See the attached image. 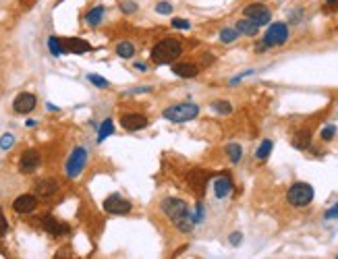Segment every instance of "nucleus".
I'll list each match as a JSON object with an SVG mask.
<instances>
[{"label":"nucleus","mask_w":338,"mask_h":259,"mask_svg":"<svg viewBox=\"0 0 338 259\" xmlns=\"http://www.w3.org/2000/svg\"><path fill=\"white\" fill-rule=\"evenodd\" d=\"M160 207H162V211L170 218V222L181 232H191V230H193V226L197 224L193 211H191V207L183 199L166 197V199H162V203H160Z\"/></svg>","instance_id":"obj_1"},{"label":"nucleus","mask_w":338,"mask_h":259,"mask_svg":"<svg viewBox=\"0 0 338 259\" xmlns=\"http://www.w3.org/2000/svg\"><path fill=\"white\" fill-rule=\"evenodd\" d=\"M309 143H311V133L309 131H299L293 137V145L297 147V150H305V147H309Z\"/></svg>","instance_id":"obj_22"},{"label":"nucleus","mask_w":338,"mask_h":259,"mask_svg":"<svg viewBox=\"0 0 338 259\" xmlns=\"http://www.w3.org/2000/svg\"><path fill=\"white\" fill-rule=\"evenodd\" d=\"M326 220H334V218H338V203H336V206H332V207H330L328 211H326V216H324Z\"/></svg>","instance_id":"obj_36"},{"label":"nucleus","mask_w":338,"mask_h":259,"mask_svg":"<svg viewBox=\"0 0 338 259\" xmlns=\"http://www.w3.org/2000/svg\"><path fill=\"white\" fill-rule=\"evenodd\" d=\"M226 155L230 158V162L237 164L241 158H243V150H241V145L239 143H228L226 145Z\"/></svg>","instance_id":"obj_26"},{"label":"nucleus","mask_w":338,"mask_h":259,"mask_svg":"<svg viewBox=\"0 0 338 259\" xmlns=\"http://www.w3.org/2000/svg\"><path fill=\"white\" fill-rule=\"evenodd\" d=\"M63 46H65V52H71V54H85L91 50V44L81 40V37H65Z\"/></svg>","instance_id":"obj_15"},{"label":"nucleus","mask_w":338,"mask_h":259,"mask_svg":"<svg viewBox=\"0 0 338 259\" xmlns=\"http://www.w3.org/2000/svg\"><path fill=\"white\" fill-rule=\"evenodd\" d=\"M197 114H199V106L197 104H174V106H168L164 112H162L164 119L170 121V122L193 121Z\"/></svg>","instance_id":"obj_3"},{"label":"nucleus","mask_w":338,"mask_h":259,"mask_svg":"<svg viewBox=\"0 0 338 259\" xmlns=\"http://www.w3.org/2000/svg\"><path fill=\"white\" fill-rule=\"evenodd\" d=\"M135 69L137 70H143V73H145V70H148V65H143V62H135Z\"/></svg>","instance_id":"obj_39"},{"label":"nucleus","mask_w":338,"mask_h":259,"mask_svg":"<svg viewBox=\"0 0 338 259\" xmlns=\"http://www.w3.org/2000/svg\"><path fill=\"white\" fill-rule=\"evenodd\" d=\"M241 239H243V234L241 232H233V234H230V245H239V242H241Z\"/></svg>","instance_id":"obj_37"},{"label":"nucleus","mask_w":338,"mask_h":259,"mask_svg":"<svg viewBox=\"0 0 338 259\" xmlns=\"http://www.w3.org/2000/svg\"><path fill=\"white\" fill-rule=\"evenodd\" d=\"M40 164H42V155H40V152H37V150H25L19 155V170L23 172V174L34 172Z\"/></svg>","instance_id":"obj_9"},{"label":"nucleus","mask_w":338,"mask_h":259,"mask_svg":"<svg viewBox=\"0 0 338 259\" xmlns=\"http://www.w3.org/2000/svg\"><path fill=\"white\" fill-rule=\"evenodd\" d=\"M156 11H158L160 15H170V13H172V4L166 2V0H162V2L156 4Z\"/></svg>","instance_id":"obj_31"},{"label":"nucleus","mask_w":338,"mask_h":259,"mask_svg":"<svg viewBox=\"0 0 338 259\" xmlns=\"http://www.w3.org/2000/svg\"><path fill=\"white\" fill-rule=\"evenodd\" d=\"M25 124H27V127H29V129H34V127H35V124H37V122H35V121H27Z\"/></svg>","instance_id":"obj_40"},{"label":"nucleus","mask_w":338,"mask_h":259,"mask_svg":"<svg viewBox=\"0 0 338 259\" xmlns=\"http://www.w3.org/2000/svg\"><path fill=\"white\" fill-rule=\"evenodd\" d=\"M35 2H37V0H21L19 4H21V9H25V11H27V9H32V6H34Z\"/></svg>","instance_id":"obj_38"},{"label":"nucleus","mask_w":338,"mask_h":259,"mask_svg":"<svg viewBox=\"0 0 338 259\" xmlns=\"http://www.w3.org/2000/svg\"><path fill=\"white\" fill-rule=\"evenodd\" d=\"M245 17L251 19L255 25L262 27V25H266V23H270L272 13L264 4H249V6H245Z\"/></svg>","instance_id":"obj_8"},{"label":"nucleus","mask_w":338,"mask_h":259,"mask_svg":"<svg viewBox=\"0 0 338 259\" xmlns=\"http://www.w3.org/2000/svg\"><path fill=\"white\" fill-rule=\"evenodd\" d=\"M42 228L48 232V234H52V237H65V234H68L71 232V228H68V224H65V222H60V220H56V218H52V216H44L42 220Z\"/></svg>","instance_id":"obj_10"},{"label":"nucleus","mask_w":338,"mask_h":259,"mask_svg":"<svg viewBox=\"0 0 338 259\" xmlns=\"http://www.w3.org/2000/svg\"><path fill=\"white\" fill-rule=\"evenodd\" d=\"M120 9H122V13H129V15H131V13L137 11V4L133 2V0H125V2L120 4Z\"/></svg>","instance_id":"obj_33"},{"label":"nucleus","mask_w":338,"mask_h":259,"mask_svg":"<svg viewBox=\"0 0 338 259\" xmlns=\"http://www.w3.org/2000/svg\"><path fill=\"white\" fill-rule=\"evenodd\" d=\"M172 27L174 29H189L191 23L187 19H172Z\"/></svg>","instance_id":"obj_34"},{"label":"nucleus","mask_w":338,"mask_h":259,"mask_svg":"<svg viewBox=\"0 0 338 259\" xmlns=\"http://www.w3.org/2000/svg\"><path fill=\"white\" fill-rule=\"evenodd\" d=\"M287 199H288L290 206H295V207L309 206L313 201V187L307 185V183H295L287 191Z\"/></svg>","instance_id":"obj_4"},{"label":"nucleus","mask_w":338,"mask_h":259,"mask_svg":"<svg viewBox=\"0 0 338 259\" xmlns=\"http://www.w3.org/2000/svg\"><path fill=\"white\" fill-rule=\"evenodd\" d=\"M15 145V135L13 133H4L2 137H0V150H11Z\"/></svg>","instance_id":"obj_30"},{"label":"nucleus","mask_w":338,"mask_h":259,"mask_svg":"<svg viewBox=\"0 0 338 259\" xmlns=\"http://www.w3.org/2000/svg\"><path fill=\"white\" fill-rule=\"evenodd\" d=\"M35 207H37L35 195H19V197L13 201V209L17 211V214H32Z\"/></svg>","instance_id":"obj_14"},{"label":"nucleus","mask_w":338,"mask_h":259,"mask_svg":"<svg viewBox=\"0 0 338 259\" xmlns=\"http://www.w3.org/2000/svg\"><path fill=\"white\" fill-rule=\"evenodd\" d=\"M117 54L120 58H133L135 54V46L131 42H118L117 44Z\"/></svg>","instance_id":"obj_24"},{"label":"nucleus","mask_w":338,"mask_h":259,"mask_svg":"<svg viewBox=\"0 0 338 259\" xmlns=\"http://www.w3.org/2000/svg\"><path fill=\"white\" fill-rule=\"evenodd\" d=\"M230 191H233V180H230V176H220V178L214 180V195H216L218 199L228 197Z\"/></svg>","instance_id":"obj_18"},{"label":"nucleus","mask_w":338,"mask_h":259,"mask_svg":"<svg viewBox=\"0 0 338 259\" xmlns=\"http://www.w3.org/2000/svg\"><path fill=\"white\" fill-rule=\"evenodd\" d=\"M112 133H114V122H112V119H106L98 129V143H102V141L106 137H110Z\"/></svg>","instance_id":"obj_23"},{"label":"nucleus","mask_w":338,"mask_h":259,"mask_svg":"<svg viewBox=\"0 0 338 259\" xmlns=\"http://www.w3.org/2000/svg\"><path fill=\"white\" fill-rule=\"evenodd\" d=\"M6 230H9V222H6V218L2 216V211H0V237H4Z\"/></svg>","instance_id":"obj_35"},{"label":"nucleus","mask_w":338,"mask_h":259,"mask_svg":"<svg viewBox=\"0 0 338 259\" xmlns=\"http://www.w3.org/2000/svg\"><path fill=\"white\" fill-rule=\"evenodd\" d=\"M197 67L193 62H172V73L176 77H181V79H193L197 75Z\"/></svg>","instance_id":"obj_17"},{"label":"nucleus","mask_w":338,"mask_h":259,"mask_svg":"<svg viewBox=\"0 0 338 259\" xmlns=\"http://www.w3.org/2000/svg\"><path fill=\"white\" fill-rule=\"evenodd\" d=\"M288 40V27L287 23H274L268 27L266 35H264V44L266 46H282Z\"/></svg>","instance_id":"obj_6"},{"label":"nucleus","mask_w":338,"mask_h":259,"mask_svg":"<svg viewBox=\"0 0 338 259\" xmlns=\"http://www.w3.org/2000/svg\"><path fill=\"white\" fill-rule=\"evenodd\" d=\"M87 81H89L91 85H96V87H100V89H106V87H110V83L106 81L104 77L96 75V73H89V75H87Z\"/></svg>","instance_id":"obj_28"},{"label":"nucleus","mask_w":338,"mask_h":259,"mask_svg":"<svg viewBox=\"0 0 338 259\" xmlns=\"http://www.w3.org/2000/svg\"><path fill=\"white\" fill-rule=\"evenodd\" d=\"M212 108L216 110L218 114H230V112H233V106H230L228 102H222V100H218V102H214V104H212Z\"/></svg>","instance_id":"obj_29"},{"label":"nucleus","mask_w":338,"mask_h":259,"mask_svg":"<svg viewBox=\"0 0 338 259\" xmlns=\"http://www.w3.org/2000/svg\"><path fill=\"white\" fill-rule=\"evenodd\" d=\"M48 50H50V54L52 56H63L65 54V46H63V40L60 37H56V35H50L48 37Z\"/></svg>","instance_id":"obj_21"},{"label":"nucleus","mask_w":338,"mask_h":259,"mask_svg":"<svg viewBox=\"0 0 338 259\" xmlns=\"http://www.w3.org/2000/svg\"><path fill=\"white\" fill-rule=\"evenodd\" d=\"M48 110H50V112H56V110H58V108H56L54 104H48Z\"/></svg>","instance_id":"obj_41"},{"label":"nucleus","mask_w":338,"mask_h":259,"mask_svg":"<svg viewBox=\"0 0 338 259\" xmlns=\"http://www.w3.org/2000/svg\"><path fill=\"white\" fill-rule=\"evenodd\" d=\"M35 104H37V100H35L34 93H29V91H21L19 96L13 100V108L17 114H29L35 108Z\"/></svg>","instance_id":"obj_11"},{"label":"nucleus","mask_w":338,"mask_h":259,"mask_svg":"<svg viewBox=\"0 0 338 259\" xmlns=\"http://www.w3.org/2000/svg\"><path fill=\"white\" fill-rule=\"evenodd\" d=\"M326 2H328V4H336V2H338V0H326Z\"/></svg>","instance_id":"obj_42"},{"label":"nucleus","mask_w":338,"mask_h":259,"mask_svg":"<svg viewBox=\"0 0 338 259\" xmlns=\"http://www.w3.org/2000/svg\"><path fill=\"white\" fill-rule=\"evenodd\" d=\"M187 178H189V185H191V189H193L197 195H202L203 191H205V185H207V172H203V170H191L189 174H187Z\"/></svg>","instance_id":"obj_16"},{"label":"nucleus","mask_w":338,"mask_h":259,"mask_svg":"<svg viewBox=\"0 0 338 259\" xmlns=\"http://www.w3.org/2000/svg\"><path fill=\"white\" fill-rule=\"evenodd\" d=\"M87 164V150L85 147H75V150L71 152V155H68L67 160V166H65V172L68 178H77L83 172V168H85Z\"/></svg>","instance_id":"obj_5"},{"label":"nucleus","mask_w":338,"mask_h":259,"mask_svg":"<svg viewBox=\"0 0 338 259\" xmlns=\"http://www.w3.org/2000/svg\"><path fill=\"white\" fill-rule=\"evenodd\" d=\"M120 124L125 131H141L148 127V119L143 114H137V112H131V114H122L120 116Z\"/></svg>","instance_id":"obj_12"},{"label":"nucleus","mask_w":338,"mask_h":259,"mask_svg":"<svg viewBox=\"0 0 338 259\" xmlns=\"http://www.w3.org/2000/svg\"><path fill=\"white\" fill-rule=\"evenodd\" d=\"M237 29H239V34H243V35H249V37H253L259 31V25H255L251 19H241L239 23H237Z\"/></svg>","instance_id":"obj_20"},{"label":"nucleus","mask_w":338,"mask_h":259,"mask_svg":"<svg viewBox=\"0 0 338 259\" xmlns=\"http://www.w3.org/2000/svg\"><path fill=\"white\" fill-rule=\"evenodd\" d=\"M183 52V44L181 40H174V37H166V40L158 42L152 48V62L153 65H170L176 58L181 56Z\"/></svg>","instance_id":"obj_2"},{"label":"nucleus","mask_w":338,"mask_h":259,"mask_svg":"<svg viewBox=\"0 0 338 259\" xmlns=\"http://www.w3.org/2000/svg\"><path fill=\"white\" fill-rule=\"evenodd\" d=\"M334 135H336V127H334V124H328L326 129H321V139H324V141H330Z\"/></svg>","instance_id":"obj_32"},{"label":"nucleus","mask_w":338,"mask_h":259,"mask_svg":"<svg viewBox=\"0 0 338 259\" xmlns=\"http://www.w3.org/2000/svg\"><path fill=\"white\" fill-rule=\"evenodd\" d=\"M104 13H106V9H104L102 4L94 6V9H89L85 13V23H87L89 27H98L100 23H102V19H104Z\"/></svg>","instance_id":"obj_19"},{"label":"nucleus","mask_w":338,"mask_h":259,"mask_svg":"<svg viewBox=\"0 0 338 259\" xmlns=\"http://www.w3.org/2000/svg\"><path fill=\"white\" fill-rule=\"evenodd\" d=\"M104 209L108 211V214L122 216V214H129V211H131V201L122 199L118 193H114V195H110V197L104 199Z\"/></svg>","instance_id":"obj_7"},{"label":"nucleus","mask_w":338,"mask_h":259,"mask_svg":"<svg viewBox=\"0 0 338 259\" xmlns=\"http://www.w3.org/2000/svg\"><path fill=\"white\" fill-rule=\"evenodd\" d=\"M237 37H239V29H237V27H224V29L220 31V40L224 42V44L235 42Z\"/></svg>","instance_id":"obj_27"},{"label":"nucleus","mask_w":338,"mask_h":259,"mask_svg":"<svg viewBox=\"0 0 338 259\" xmlns=\"http://www.w3.org/2000/svg\"><path fill=\"white\" fill-rule=\"evenodd\" d=\"M270 152H272V141H270V139H264L262 143H259L257 152H255V158H257L259 162H264V160H268Z\"/></svg>","instance_id":"obj_25"},{"label":"nucleus","mask_w":338,"mask_h":259,"mask_svg":"<svg viewBox=\"0 0 338 259\" xmlns=\"http://www.w3.org/2000/svg\"><path fill=\"white\" fill-rule=\"evenodd\" d=\"M34 191L37 197H42V199H50V197H54L56 191H58V183L56 180H50V178H42V180H37L35 187H34Z\"/></svg>","instance_id":"obj_13"}]
</instances>
